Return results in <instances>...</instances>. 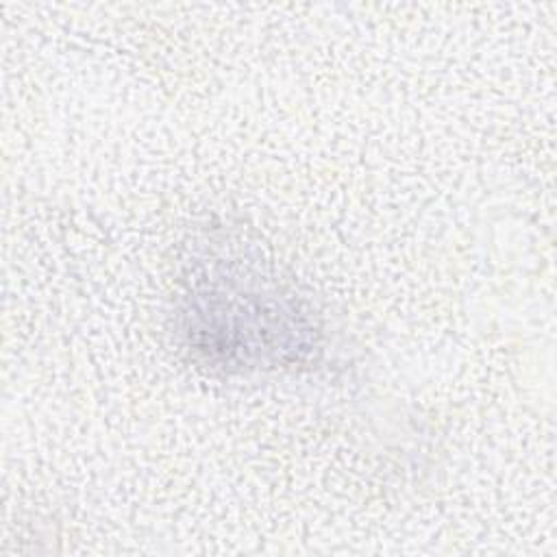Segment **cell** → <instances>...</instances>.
I'll list each match as a JSON object with an SVG mask.
<instances>
[{
  "label": "cell",
  "mask_w": 557,
  "mask_h": 557,
  "mask_svg": "<svg viewBox=\"0 0 557 557\" xmlns=\"http://www.w3.org/2000/svg\"><path fill=\"white\" fill-rule=\"evenodd\" d=\"M176 318L191 359L226 374L294 368L320 350L309 302L237 250L196 259Z\"/></svg>",
  "instance_id": "1"
}]
</instances>
